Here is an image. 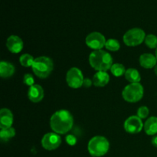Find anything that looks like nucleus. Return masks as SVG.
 Instances as JSON below:
<instances>
[{"label": "nucleus", "instance_id": "obj_1", "mask_svg": "<svg viewBox=\"0 0 157 157\" xmlns=\"http://www.w3.org/2000/svg\"><path fill=\"white\" fill-rule=\"evenodd\" d=\"M74 125L71 113L66 110H59L54 113L50 119V127L53 132L59 135L66 134Z\"/></svg>", "mask_w": 157, "mask_h": 157}, {"label": "nucleus", "instance_id": "obj_2", "mask_svg": "<svg viewBox=\"0 0 157 157\" xmlns=\"http://www.w3.org/2000/svg\"><path fill=\"white\" fill-rule=\"evenodd\" d=\"M89 63L94 70L106 71L110 70L113 65V58L108 52L104 50L94 51L89 56Z\"/></svg>", "mask_w": 157, "mask_h": 157}, {"label": "nucleus", "instance_id": "obj_3", "mask_svg": "<svg viewBox=\"0 0 157 157\" xmlns=\"http://www.w3.org/2000/svg\"><path fill=\"white\" fill-rule=\"evenodd\" d=\"M34 74L38 78L44 79L52 74L54 69V63L52 58L46 56H41L35 58L32 66Z\"/></svg>", "mask_w": 157, "mask_h": 157}, {"label": "nucleus", "instance_id": "obj_4", "mask_svg": "<svg viewBox=\"0 0 157 157\" xmlns=\"http://www.w3.org/2000/svg\"><path fill=\"white\" fill-rule=\"evenodd\" d=\"M110 149V143L107 139L102 136H96L90 140L87 150L90 156L101 157L107 153Z\"/></svg>", "mask_w": 157, "mask_h": 157}, {"label": "nucleus", "instance_id": "obj_5", "mask_svg": "<svg viewBox=\"0 0 157 157\" xmlns=\"http://www.w3.org/2000/svg\"><path fill=\"white\" fill-rule=\"evenodd\" d=\"M144 89L140 83H133L126 86L122 91V97L127 102L136 103L144 97Z\"/></svg>", "mask_w": 157, "mask_h": 157}, {"label": "nucleus", "instance_id": "obj_6", "mask_svg": "<svg viewBox=\"0 0 157 157\" xmlns=\"http://www.w3.org/2000/svg\"><path fill=\"white\" fill-rule=\"evenodd\" d=\"M146 34L143 29L140 28H133L130 29L124 34L123 40L126 45L130 47L137 46L143 43L145 40Z\"/></svg>", "mask_w": 157, "mask_h": 157}, {"label": "nucleus", "instance_id": "obj_7", "mask_svg": "<svg viewBox=\"0 0 157 157\" xmlns=\"http://www.w3.org/2000/svg\"><path fill=\"white\" fill-rule=\"evenodd\" d=\"M84 80L82 71L78 67H71L66 74V82L71 88L77 89L82 87Z\"/></svg>", "mask_w": 157, "mask_h": 157}, {"label": "nucleus", "instance_id": "obj_8", "mask_svg": "<svg viewBox=\"0 0 157 157\" xmlns=\"http://www.w3.org/2000/svg\"><path fill=\"white\" fill-rule=\"evenodd\" d=\"M41 146L46 150H55L58 149L61 144V138L59 134L52 132L48 133L43 136L41 141Z\"/></svg>", "mask_w": 157, "mask_h": 157}, {"label": "nucleus", "instance_id": "obj_9", "mask_svg": "<svg viewBox=\"0 0 157 157\" xmlns=\"http://www.w3.org/2000/svg\"><path fill=\"white\" fill-rule=\"evenodd\" d=\"M105 37L104 35L98 32H94L89 34L86 37V44L93 50H101L105 46L106 44Z\"/></svg>", "mask_w": 157, "mask_h": 157}, {"label": "nucleus", "instance_id": "obj_10", "mask_svg": "<svg viewBox=\"0 0 157 157\" xmlns=\"http://www.w3.org/2000/svg\"><path fill=\"white\" fill-rule=\"evenodd\" d=\"M144 124H143V121L141 118L136 116H130L125 121L124 124V130L126 132L130 134H136L140 133L144 128Z\"/></svg>", "mask_w": 157, "mask_h": 157}, {"label": "nucleus", "instance_id": "obj_11", "mask_svg": "<svg viewBox=\"0 0 157 157\" xmlns=\"http://www.w3.org/2000/svg\"><path fill=\"white\" fill-rule=\"evenodd\" d=\"M6 47L12 53L18 54L22 51L24 43L21 38L17 35H11L7 38Z\"/></svg>", "mask_w": 157, "mask_h": 157}, {"label": "nucleus", "instance_id": "obj_12", "mask_svg": "<svg viewBox=\"0 0 157 157\" xmlns=\"http://www.w3.org/2000/svg\"><path fill=\"white\" fill-rule=\"evenodd\" d=\"M44 89L39 84H34L29 88L28 98L32 102L38 103L44 98Z\"/></svg>", "mask_w": 157, "mask_h": 157}, {"label": "nucleus", "instance_id": "obj_13", "mask_svg": "<svg viewBox=\"0 0 157 157\" xmlns=\"http://www.w3.org/2000/svg\"><path fill=\"white\" fill-rule=\"evenodd\" d=\"M13 113L9 109L2 108L0 110V128H9L13 124Z\"/></svg>", "mask_w": 157, "mask_h": 157}, {"label": "nucleus", "instance_id": "obj_14", "mask_svg": "<svg viewBox=\"0 0 157 157\" xmlns=\"http://www.w3.org/2000/svg\"><path fill=\"white\" fill-rule=\"evenodd\" d=\"M140 64L144 68L151 69L157 64V59L155 55L150 53H145L140 55L139 58Z\"/></svg>", "mask_w": 157, "mask_h": 157}, {"label": "nucleus", "instance_id": "obj_15", "mask_svg": "<svg viewBox=\"0 0 157 157\" xmlns=\"http://www.w3.org/2000/svg\"><path fill=\"white\" fill-rule=\"evenodd\" d=\"M92 81L95 87H104L110 81V75L106 71H98L94 75Z\"/></svg>", "mask_w": 157, "mask_h": 157}, {"label": "nucleus", "instance_id": "obj_16", "mask_svg": "<svg viewBox=\"0 0 157 157\" xmlns=\"http://www.w3.org/2000/svg\"><path fill=\"white\" fill-rule=\"evenodd\" d=\"M15 66L9 61H2L0 63V76L2 78H11L15 74Z\"/></svg>", "mask_w": 157, "mask_h": 157}, {"label": "nucleus", "instance_id": "obj_17", "mask_svg": "<svg viewBox=\"0 0 157 157\" xmlns=\"http://www.w3.org/2000/svg\"><path fill=\"white\" fill-rule=\"evenodd\" d=\"M144 129L145 133L149 136H154L157 133V117H150L144 124Z\"/></svg>", "mask_w": 157, "mask_h": 157}, {"label": "nucleus", "instance_id": "obj_18", "mask_svg": "<svg viewBox=\"0 0 157 157\" xmlns=\"http://www.w3.org/2000/svg\"><path fill=\"white\" fill-rule=\"evenodd\" d=\"M127 81L130 82V84L133 83H140L141 80V76L140 75L139 71L135 68H129L126 71V73L124 75Z\"/></svg>", "mask_w": 157, "mask_h": 157}, {"label": "nucleus", "instance_id": "obj_19", "mask_svg": "<svg viewBox=\"0 0 157 157\" xmlns=\"http://www.w3.org/2000/svg\"><path fill=\"white\" fill-rule=\"evenodd\" d=\"M15 136V130L13 127L1 129L0 130V138L2 142H7L9 140Z\"/></svg>", "mask_w": 157, "mask_h": 157}, {"label": "nucleus", "instance_id": "obj_20", "mask_svg": "<svg viewBox=\"0 0 157 157\" xmlns=\"http://www.w3.org/2000/svg\"><path fill=\"white\" fill-rule=\"evenodd\" d=\"M126 71L127 70L125 69V67L122 64H119V63L113 64L110 68V72L115 77L123 76L124 75H125Z\"/></svg>", "mask_w": 157, "mask_h": 157}, {"label": "nucleus", "instance_id": "obj_21", "mask_svg": "<svg viewBox=\"0 0 157 157\" xmlns=\"http://www.w3.org/2000/svg\"><path fill=\"white\" fill-rule=\"evenodd\" d=\"M35 59V58H34L33 56H32V55H29V54H23L22 55L20 56L19 61L20 64H21L23 67H32Z\"/></svg>", "mask_w": 157, "mask_h": 157}, {"label": "nucleus", "instance_id": "obj_22", "mask_svg": "<svg viewBox=\"0 0 157 157\" xmlns=\"http://www.w3.org/2000/svg\"><path fill=\"white\" fill-rule=\"evenodd\" d=\"M105 48L110 52H117L121 48V44L117 39L110 38L106 41Z\"/></svg>", "mask_w": 157, "mask_h": 157}, {"label": "nucleus", "instance_id": "obj_23", "mask_svg": "<svg viewBox=\"0 0 157 157\" xmlns=\"http://www.w3.org/2000/svg\"><path fill=\"white\" fill-rule=\"evenodd\" d=\"M146 45L150 48L153 49L157 48V36L153 34H150L146 36L145 40H144Z\"/></svg>", "mask_w": 157, "mask_h": 157}, {"label": "nucleus", "instance_id": "obj_24", "mask_svg": "<svg viewBox=\"0 0 157 157\" xmlns=\"http://www.w3.org/2000/svg\"><path fill=\"white\" fill-rule=\"evenodd\" d=\"M149 113H150V110H149L148 107L146 106H142V107H139L137 110V116L141 119L147 118L149 116Z\"/></svg>", "mask_w": 157, "mask_h": 157}, {"label": "nucleus", "instance_id": "obj_25", "mask_svg": "<svg viewBox=\"0 0 157 157\" xmlns=\"http://www.w3.org/2000/svg\"><path fill=\"white\" fill-rule=\"evenodd\" d=\"M23 83L25 85L31 87V86L35 84V79H34L33 76L31 74H26L23 77Z\"/></svg>", "mask_w": 157, "mask_h": 157}, {"label": "nucleus", "instance_id": "obj_26", "mask_svg": "<svg viewBox=\"0 0 157 157\" xmlns=\"http://www.w3.org/2000/svg\"><path fill=\"white\" fill-rule=\"evenodd\" d=\"M66 143L70 146H75L77 143V138L72 134L67 135L66 136Z\"/></svg>", "mask_w": 157, "mask_h": 157}, {"label": "nucleus", "instance_id": "obj_27", "mask_svg": "<svg viewBox=\"0 0 157 157\" xmlns=\"http://www.w3.org/2000/svg\"><path fill=\"white\" fill-rule=\"evenodd\" d=\"M92 84H93V81H91L90 78H84V82H83V87H90V86L92 85Z\"/></svg>", "mask_w": 157, "mask_h": 157}, {"label": "nucleus", "instance_id": "obj_28", "mask_svg": "<svg viewBox=\"0 0 157 157\" xmlns=\"http://www.w3.org/2000/svg\"><path fill=\"white\" fill-rule=\"evenodd\" d=\"M151 143H152V144H153V147H156V148H157V136H153V139H152Z\"/></svg>", "mask_w": 157, "mask_h": 157}, {"label": "nucleus", "instance_id": "obj_29", "mask_svg": "<svg viewBox=\"0 0 157 157\" xmlns=\"http://www.w3.org/2000/svg\"><path fill=\"white\" fill-rule=\"evenodd\" d=\"M154 72H155V74L157 75V64L155 66V67H154Z\"/></svg>", "mask_w": 157, "mask_h": 157}, {"label": "nucleus", "instance_id": "obj_30", "mask_svg": "<svg viewBox=\"0 0 157 157\" xmlns=\"http://www.w3.org/2000/svg\"><path fill=\"white\" fill-rule=\"evenodd\" d=\"M155 56H156V58L157 59V48H156V52H155Z\"/></svg>", "mask_w": 157, "mask_h": 157}]
</instances>
